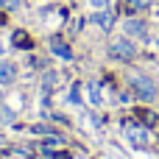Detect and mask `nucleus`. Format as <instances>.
<instances>
[{
    "label": "nucleus",
    "mask_w": 159,
    "mask_h": 159,
    "mask_svg": "<svg viewBox=\"0 0 159 159\" xmlns=\"http://www.w3.org/2000/svg\"><path fill=\"white\" fill-rule=\"evenodd\" d=\"M129 84H131V89H134V95H137L140 101H154V95H157V84H154L148 75H143V73H131V75H129Z\"/></svg>",
    "instance_id": "obj_1"
},
{
    "label": "nucleus",
    "mask_w": 159,
    "mask_h": 159,
    "mask_svg": "<svg viewBox=\"0 0 159 159\" xmlns=\"http://www.w3.org/2000/svg\"><path fill=\"white\" fill-rule=\"evenodd\" d=\"M109 56H112L115 61H131V59L137 56V48H134V42H131V39L117 36V39H112V42H109Z\"/></svg>",
    "instance_id": "obj_2"
},
{
    "label": "nucleus",
    "mask_w": 159,
    "mask_h": 159,
    "mask_svg": "<svg viewBox=\"0 0 159 159\" xmlns=\"http://www.w3.org/2000/svg\"><path fill=\"white\" fill-rule=\"evenodd\" d=\"M126 140H129L134 148H145V145L151 143V137H148V131H145L143 126H126Z\"/></svg>",
    "instance_id": "obj_3"
},
{
    "label": "nucleus",
    "mask_w": 159,
    "mask_h": 159,
    "mask_svg": "<svg viewBox=\"0 0 159 159\" xmlns=\"http://www.w3.org/2000/svg\"><path fill=\"white\" fill-rule=\"evenodd\" d=\"M50 50H53L59 59H64V61H70V59H73L70 45H67V42H61V39H53V42H50Z\"/></svg>",
    "instance_id": "obj_4"
},
{
    "label": "nucleus",
    "mask_w": 159,
    "mask_h": 159,
    "mask_svg": "<svg viewBox=\"0 0 159 159\" xmlns=\"http://www.w3.org/2000/svg\"><path fill=\"white\" fill-rule=\"evenodd\" d=\"M17 78V67L11 61H0V84H11Z\"/></svg>",
    "instance_id": "obj_5"
},
{
    "label": "nucleus",
    "mask_w": 159,
    "mask_h": 159,
    "mask_svg": "<svg viewBox=\"0 0 159 159\" xmlns=\"http://www.w3.org/2000/svg\"><path fill=\"white\" fill-rule=\"evenodd\" d=\"M92 22H95V25H101V28H112V25H115V17H112V11H109V8H103V11H98V14L92 17Z\"/></svg>",
    "instance_id": "obj_6"
},
{
    "label": "nucleus",
    "mask_w": 159,
    "mask_h": 159,
    "mask_svg": "<svg viewBox=\"0 0 159 159\" xmlns=\"http://www.w3.org/2000/svg\"><path fill=\"white\" fill-rule=\"evenodd\" d=\"M11 39H14V45H17V48H22V50H31V48H34V42H31V36H28L25 31H14V36H11Z\"/></svg>",
    "instance_id": "obj_7"
},
{
    "label": "nucleus",
    "mask_w": 159,
    "mask_h": 159,
    "mask_svg": "<svg viewBox=\"0 0 159 159\" xmlns=\"http://www.w3.org/2000/svg\"><path fill=\"white\" fill-rule=\"evenodd\" d=\"M126 31H129L131 36H145V25L137 22V20H129V22H126Z\"/></svg>",
    "instance_id": "obj_8"
},
{
    "label": "nucleus",
    "mask_w": 159,
    "mask_h": 159,
    "mask_svg": "<svg viewBox=\"0 0 159 159\" xmlns=\"http://www.w3.org/2000/svg\"><path fill=\"white\" fill-rule=\"evenodd\" d=\"M87 92H89L92 106H101V89H98V84H87Z\"/></svg>",
    "instance_id": "obj_9"
},
{
    "label": "nucleus",
    "mask_w": 159,
    "mask_h": 159,
    "mask_svg": "<svg viewBox=\"0 0 159 159\" xmlns=\"http://www.w3.org/2000/svg\"><path fill=\"white\" fill-rule=\"evenodd\" d=\"M126 6H129V11H143V8L151 6V0H129Z\"/></svg>",
    "instance_id": "obj_10"
},
{
    "label": "nucleus",
    "mask_w": 159,
    "mask_h": 159,
    "mask_svg": "<svg viewBox=\"0 0 159 159\" xmlns=\"http://www.w3.org/2000/svg\"><path fill=\"white\" fill-rule=\"evenodd\" d=\"M45 154H48V157H50V159H73V157H70V154H67V151H50V148H48Z\"/></svg>",
    "instance_id": "obj_11"
},
{
    "label": "nucleus",
    "mask_w": 159,
    "mask_h": 159,
    "mask_svg": "<svg viewBox=\"0 0 159 159\" xmlns=\"http://www.w3.org/2000/svg\"><path fill=\"white\" fill-rule=\"evenodd\" d=\"M56 87V73H45V89H53Z\"/></svg>",
    "instance_id": "obj_12"
},
{
    "label": "nucleus",
    "mask_w": 159,
    "mask_h": 159,
    "mask_svg": "<svg viewBox=\"0 0 159 159\" xmlns=\"http://www.w3.org/2000/svg\"><path fill=\"white\" fill-rule=\"evenodd\" d=\"M0 8L11 11V8H20V0H0Z\"/></svg>",
    "instance_id": "obj_13"
},
{
    "label": "nucleus",
    "mask_w": 159,
    "mask_h": 159,
    "mask_svg": "<svg viewBox=\"0 0 159 159\" xmlns=\"http://www.w3.org/2000/svg\"><path fill=\"white\" fill-rule=\"evenodd\" d=\"M0 120H14V115H11V109H6L3 103H0Z\"/></svg>",
    "instance_id": "obj_14"
},
{
    "label": "nucleus",
    "mask_w": 159,
    "mask_h": 159,
    "mask_svg": "<svg viewBox=\"0 0 159 159\" xmlns=\"http://www.w3.org/2000/svg\"><path fill=\"white\" fill-rule=\"evenodd\" d=\"M95 8H109V0H89Z\"/></svg>",
    "instance_id": "obj_15"
},
{
    "label": "nucleus",
    "mask_w": 159,
    "mask_h": 159,
    "mask_svg": "<svg viewBox=\"0 0 159 159\" xmlns=\"http://www.w3.org/2000/svg\"><path fill=\"white\" fill-rule=\"evenodd\" d=\"M3 50H6V45H3V39H0V56H3Z\"/></svg>",
    "instance_id": "obj_16"
},
{
    "label": "nucleus",
    "mask_w": 159,
    "mask_h": 159,
    "mask_svg": "<svg viewBox=\"0 0 159 159\" xmlns=\"http://www.w3.org/2000/svg\"><path fill=\"white\" fill-rule=\"evenodd\" d=\"M0 103H3V84H0Z\"/></svg>",
    "instance_id": "obj_17"
}]
</instances>
